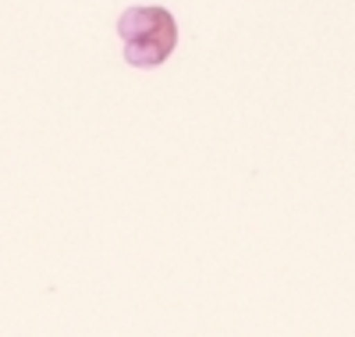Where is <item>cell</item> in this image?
<instances>
[{
	"mask_svg": "<svg viewBox=\"0 0 355 337\" xmlns=\"http://www.w3.org/2000/svg\"><path fill=\"white\" fill-rule=\"evenodd\" d=\"M117 36L132 68H157L178 46V21L167 8L135 4L117 18Z\"/></svg>",
	"mask_w": 355,
	"mask_h": 337,
	"instance_id": "6da1fadb",
	"label": "cell"
}]
</instances>
